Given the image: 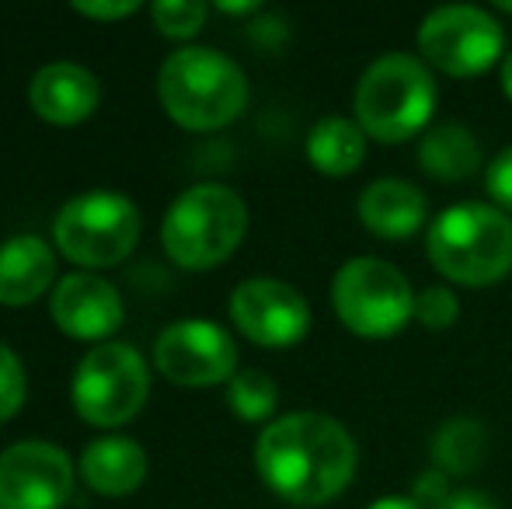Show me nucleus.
Segmentation results:
<instances>
[{"label":"nucleus","mask_w":512,"mask_h":509,"mask_svg":"<svg viewBox=\"0 0 512 509\" xmlns=\"http://www.w3.org/2000/svg\"><path fill=\"white\" fill-rule=\"evenodd\" d=\"M255 468L279 499L331 503L356 475V440L324 412H290L258 433Z\"/></svg>","instance_id":"obj_1"},{"label":"nucleus","mask_w":512,"mask_h":509,"mask_svg":"<svg viewBox=\"0 0 512 509\" xmlns=\"http://www.w3.org/2000/svg\"><path fill=\"white\" fill-rule=\"evenodd\" d=\"M157 98L178 126L209 133L234 123L248 105V77L227 53L209 46L175 49L157 70Z\"/></svg>","instance_id":"obj_2"},{"label":"nucleus","mask_w":512,"mask_h":509,"mask_svg":"<svg viewBox=\"0 0 512 509\" xmlns=\"http://www.w3.org/2000/svg\"><path fill=\"white\" fill-rule=\"evenodd\" d=\"M429 258L460 286H492L512 272V217L492 203H460L429 224Z\"/></svg>","instance_id":"obj_3"},{"label":"nucleus","mask_w":512,"mask_h":509,"mask_svg":"<svg viewBox=\"0 0 512 509\" xmlns=\"http://www.w3.org/2000/svg\"><path fill=\"white\" fill-rule=\"evenodd\" d=\"M248 234V206L230 185L203 182L185 189L168 206L161 245L182 269L203 272L227 262Z\"/></svg>","instance_id":"obj_4"},{"label":"nucleus","mask_w":512,"mask_h":509,"mask_svg":"<svg viewBox=\"0 0 512 509\" xmlns=\"http://www.w3.org/2000/svg\"><path fill=\"white\" fill-rule=\"evenodd\" d=\"M436 109V81L425 60L411 53H384L366 67L356 88V123L380 143L422 133Z\"/></svg>","instance_id":"obj_5"},{"label":"nucleus","mask_w":512,"mask_h":509,"mask_svg":"<svg viewBox=\"0 0 512 509\" xmlns=\"http://www.w3.org/2000/svg\"><path fill=\"white\" fill-rule=\"evenodd\" d=\"M53 241L70 262L84 269H108L140 241V210L115 189H88L60 206Z\"/></svg>","instance_id":"obj_6"},{"label":"nucleus","mask_w":512,"mask_h":509,"mask_svg":"<svg viewBox=\"0 0 512 509\" xmlns=\"http://www.w3.org/2000/svg\"><path fill=\"white\" fill-rule=\"evenodd\" d=\"M335 314L352 335L391 339L415 318V293L408 276L384 258H352L331 283Z\"/></svg>","instance_id":"obj_7"},{"label":"nucleus","mask_w":512,"mask_h":509,"mask_svg":"<svg viewBox=\"0 0 512 509\" xmlns=\"http://www.w3.org/2000/svg\"><path fill=\"white\" fill-rule=\"evenodd\" d=\"M150 394L147 360L126 342H102L88 349L70 381V401L91 426H126L140 415Z\"/></svg>","instance_id":"obj_8"},{"label":"nucleus","mask_w":512,"mask_h":509,"mask_svg":"<svg viewBox=\"0 0 512 509\" xmlns=\"http://www.w3.org/2000/svg\"><path fill=\"white\" fill-rule=\"evenodd\" d=\"M506 35L488 11L474 4H446L425 14L418 25V53L450 77H474L499 63Z\"/></svg>","instance_id":"obj_9"},{"label":"nucleus","mask_w":512,"mask_h":509,"mask_svg":"<svg viewBox=\"0 0 512 509\" xmlns=\"http://www.w3.org/2000/svg\"><path fill=\"white\" fill-rule=\"evenodd\" d=\"M74 478V461L60 443L18 440L0 450V509H63Z\"/></svg>","instance_id":"obj_10"},{"label":"nucleus","mask_w":512,"mask_h":509,"mask_svg":"<svg viewBox=\"0 0 512 509\" xmlns=\"http://www.w3.org/2000/svg\"><path fill=\"white\" fill-rule=\"evenodd\" d=\"M154 367L178 387H213L237 374V346L216 321L185 318L157 335Z\"/></svg>","instance_id":"obj_11"},{"label":"nucleus","mask_w":512,"mask_h":509,"mask_svg":"<svg viewBox=\"0 0 512 509\" xmlns=\"http://www.w3.org/2000/svg\"><path fill=\"white\" fill-rule=\"evenodd\" d=\"M230 318L251 342L269 349L297 346L310 328V307L297 286L251 276L230 293Z\"/></svg>","instance_id":"obj_12"},{"label":"nucleus","mask_w":512,"mask_h":509,"mask_svg":"<svg viewBox=\"0 0 512 509\" xmlns=\"http://www.w3.org/2000/svg\"><path fill=\"white\" fill-rule=\"evenodd\" d=\"M49 314L56 328L77 342H108V335L122 325V297L105 276L95 272H70L49 293Z\"/></svg>","instance_id":"obj_13"},{"label":"nucleus","mask_w":512,"mask_h":509,"mask_svg":"<svg viewBox=\"0 0 512 509\" xmlns=\"http://www.w3.org/2000/svg\"><path fill=\"white\" fill-rule=\"evenodd\" d=\"M28 102L35 116L53 126H77L98 109L102 102V84L84 63L56 60L35 70L28 84Z\"/></svg>","instance_id":"obj_14"},{"label":"nucleus","mask_w":512,"mask_h":509,"mask_svg":"<svg viewBox=\"0 0 512 509\" xmlns=\"http://www.w3.org/2000/svg\"><path fill=\"white\" fill-rule=\"evenodd\" d=\"M56 255L39 234H14L0 245V304H35L49 286H56Z\"/></svg>","instance_id":"obj_15"},{"label":"nucleus","mask_w":512,"mask_h":509,"mask_svg":"<svg viewBox=\"0 0 512 509\" xmlns=\"http://www.w3.org/2000/svg\"><path fill=\"white\" fill-rule=\"evenodd\" d=\"M77 471L91 492L108 499H122L136 492L147 478V454L129 436H98L81 450Z\"/></svg>","instance_id":"obj_16"},{"label":"nucleus","mask_w":512,"mask_h":509,"mask_svg":"<svg viewBox=\"0 0 512 509\" xmlns=\"http://www.w3.org/2000/svg\"><path fill=\"white\" fill-rule=\"evenodd\" d=\"M359 220L380 238H411L425 224V196L405 178H377L359 196Z\"/></svg>","instance_id":"obj_17"},{"label":"nucleus","mask_w":512,"mask_h":509,"mask_svg":"<svg viewBox=\"0 0 512 509\" xmlns=\"http://www.w3.org/2000/svg\"><path fill=\"white\" fill-rule=\"evenodd\" d=\"M481 161L485 157L478 136L460 123H439L418 140V164L439 182H467L481 171Z\"/></svg>","instance_id":"obj_18"},{"label":"nucleus","mask_w":512,"mask_h":509,"mask_svg":"<svg viewBox=\"0 0 512 509\" xmlns=\"http://www.w3.org/2000/svg\"><path fill=\"white\" fill-rule=\"evenodd\" d=\"M307 157L321 175H352L366 157L363 126L345 116H324L321 123H314L307 136Z\"/></svg>","instance_id":"obj_19"},{"label":"nucleus","mask_w":512,"mask_h":509,"mask_svg":"<svg viewBox=\"0 0 512 509\" xmlns=\"http://www.w3.org/2000/svg\"><path fill=\"white\" fill-rule=\"evenodd\" d=\"M488 454V429L471 415H453L432 436V461L443 475H471Z\"/></svg>","instance_id":"obj_20"},{"label":"nucleus","mask_w":512,"mask_h":509,"mask_svg":"<svg viewBox=\"0 0 512 509\" xmlns=\"http://www.w3.org/2000/svg\"><path fill=\"white\" fill-rule=\"evenodd\" d=\"M227 405L234 408L237 419L244 422H265L269 426L272 412L279 405V391L276 381L262 370H237L227 381Z\"/></svg>","instance_id":"obj_21"},{"label":"nucleus","mask_w":512,"mask_h":509,"mask_svg":"<svg viewBox=\"0 0 512 509\" xmlns=\"http://www.w3.org/2000/svg\"><path fill=\"white\" fill-rule=\"evenodd\" d=\"M209 7L203 0H154L150 4V18H154L157 32L168 39H189L206 25Z\"/></svg>","instance_id":"obj_22"},{"label":"nucleus","mask_w":512,"mask_h":509,"mask_svg":"<svg viewBox=\"0 0 512 509\" xmlns=\"http://www.w3.org/2000/svg\"><path fill=\"white\" fill-rule=\"evenodd\" d=\"M25 394H28L25 367H21L18 353L7 342H0V426L18 415V408L25 405Z\"/></svg>","instance_id":"obj_23"},{"label":"nucleus","mask_w":512,"mask_h":509,"mask_svg":"<svg viewBox=\"0 0 512 509\" xmlns=\"http://www.w3.org/2000/svg\"><path fill=\"white\" fill-rule=\"evenodd\" d=\"M460 304L453 297L450 286H425L422 293H415V321L432 332H443L457 321Z\"/></svg>","instance_id":"obj_24"},{"label":"nucleus","mask_w":512,"mask_h":509,"mask_svg":"<svg viewBox=\"0 0 512 509\" xmlns=\"http://www.w3.org/2000/svg\"><path fill=\"white\" fill-rule=\"evenodd\" d=\"M485 189H488V196L495 199L499 210L512 213V147L502 150L485 168Z\"/></svg>","instance_id":"obj_25"},{"label":"nucleus","mask_w":512,"mask_h":509,"mask_svg":"<svg viewBox=\"0 0 512 509\" xmlns=\"http://www.w3.org/2000/svg\"><path fill=\"white\" fill-rule=\"evenodd\" d=\"M450 496H453L450 475H443L439 468L422 471V475L415 478V485H411V499H415L422 509H443Z\"/></svg>","instance_id":"obj_26"},{"label":"nucleus","mask_w":512,"mask_h":509,"mask_svg":"<svg viewBox=\"0 0 512 509\" xmlns=\"http://www.w3.org/2000/svg\"><path fill=\"white\" fill-rule=\"evenodd\" d=\"M74 11L95 21H119L140 11V4L136 0H81V4H74Z\"/></svg>","instance_id":"obj_27"},{"label":"nucleus","mask_w":512,"mask_h":509,"mask_svg":"<svg viewBox=\"0 0 512 509\" xmlns=\"http://www.w3.org/2000/svg\"><path fill=\"white\" fill-rule=\"evenodd\" d=\"M443 509H499V506H495V499L488 492L464 489V492H453Z\"/></svg>","instance_id":"obj_28"},{"label":"nucleus","mask_w":512,"mask_h":509,"mask_svg":"<svg viewBox=\"0 0 512 509\" xmlns=\"http://www.w3.org/2000/svg\"><path fill=\"white\" fill-rule=\"evenodd\" d=\"M370 509H422V506H418L411 496H384V499H377Z\"/></svg>","instance_id":"obj_29"},{"label":"nucleus","mask_w":512,"mask_h":509,"mask_svg":"<svg viewBox=\"0 0 512 509\" xmlns=\"http://www.w3.org/2000/svg\"><path fill=\"white\" fill-rule=\"evenodd\" d=\"M502 91L512 98V49L502 56Z\"/></svg>","instance_id":"obj_30"},{"label":"nucleus","mask_w":512,"mask_h":509,"mask_svg":"<svg viewBox=\"0 0 512 509\" xmlns=\"http://www.w3.org/2000/svg\"><path fill=\"white\" fill-rule=\"evenodd\" d=\"M220 11H227V14H251V11H258V4L251 0V4H216Z\"/></svg>","instance_id":"obj_31"},{"label":"nucleus","mask_w":512,"mask_h":509,"mask_svg":"<svg viewBox=\"0 0 512 509\" xmlns=\"http://www.w3.org/2000/svg\"><path fill=\"white\" fill-rule=\"evenodd\" d=\"M499 7H502V11H509V14H512V0H502Z\"/></svg>","instance_id":"obj_32"}]
</instances>
